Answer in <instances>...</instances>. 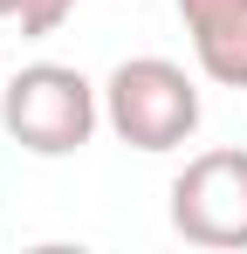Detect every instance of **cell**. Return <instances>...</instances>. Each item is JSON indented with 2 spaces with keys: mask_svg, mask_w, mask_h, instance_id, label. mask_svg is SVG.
<instances>
[{
  "mask_svg": "<svg viewBox=\"0 0 247 254\" xmlns=\"http://www.w3.org/2000/svg\"><path fill=\"white\" fill-rule=\"evenodd\" d=\"M199 117H206L199 83H192V69L172 62V55H130V62H117V69L103 76V124H110L117 144L144 151V158L192 144Z\"/></svg>",
  "mask_w": 247,
  "mask_h": 254,
  "instance_id": "cell-1",
  "label": "cell"
},
{
  "mask_svg": "<svg viewBox=\"0 0 247 254\" xmlns=\"http://www.w3.org/2000/svg\"><path fill=\"white\" fill-rule=\"evenodd\" d=\"M103 124V83L69 62H28L0 83V130L35 158H76Z\"/></svg>",
  "mask_w": 247,
  "mask_h": 254,
  "instance_id": "cell-2",
  "label": "cell"
},
{
  "mask_svg": "<svg viewBox=\"0 0 247 254\" xmlns=\"http://www.w3.org/2000/svg\"><path fill=\"white\" fill-rule=\"evenodd\" d=\"M172 234L185 248L247 254V151L241 144L185 158V172L172 179Z\"/></svg>",
  "mask_w": 247,
  "mask_h": 254,
  "instance_id": "cell-3",
  "label": "cell"
},
{
  "mask_svg": "<svg viewBox=\"0 0 247 254\" xmlns=\"http://www.w3.org/2000/svg\"><path fill=\"white\" fill-rule=\"evenodd\" d=\"M179 21L206 83L247 89V0H179Z\"/></svg>",
  "mask_w": 247,
  "mask_h": 254,
  "instance_id": "cell-4",
  "label": "cell"
},
{
  "mask_svg": "<svg viewBox=\"0 0 247 254\" xmlns=\"http://www.w3.org/2000/svg\"><path fill=\"white\" fill-rule=\"evenodd\" d=\"M76 14V0H0V21H14L21 35H55Z\"/></svg>",
  "mask_w": 247,
  "mask_h": 254,
  "instance_id": "cell-5",
  "label": "cell"
}]
</instances>
